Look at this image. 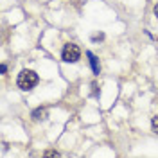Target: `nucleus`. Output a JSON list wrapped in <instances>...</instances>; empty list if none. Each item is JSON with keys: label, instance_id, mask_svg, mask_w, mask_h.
Returning <instances> with one entry per match:
<instances>
[{"label": "nucleus", "instance_id": "1", "mask_svg": "<svg viewBox=\"0 0 158 158\" xmlns=\"http://www.w3.org/2000/svg\"><path fill=\"white\" fill-rule=\"evenodd\" d=\"M16 83H18V86L22 90H31L32 86L38 85V74L32 72V70H22L18 74Z\"/></svg>", "mask_w": 158, "mask_h": 158}, {"label": "nucleus", "instance_id": "2", "mask_svg": "<svg viewBox=\"0 0 158 158\" xmlns=\"http://www.w3.org/2000/svg\"><path fill=\"white\" fill-rule=\"evenodd\" d=\"M79 58H81V50H79L77 45L67 43V45L63 47V59H65L67 63H76Z\"/></svg>", "mask_w": 158, "mask_h": 158}, {"label": "nucleus", "instance_id": "3", "mask_svg": "<svg viewBox=\"0 0 158 158\" xmlns=\"http://www.w3.org/2000/svg\"><path fill=\"white\" fill-rule=\"evenodd\" d=\"M88 58H90V63H92V69H94V72L95 74H99V63H97V58L92 54V52H88Z\"/></svg>", "mask_w": 158, "mask_h": 158}, {"label": "nucleus", "instance_id": "4", "mask_svg": "<svg viewBox=\"0 0 158 158\" xmlns=\"http://www.w3.org/2000/svg\"><path fill=\"white\" fill-rule=\"evenodd\" d=\"M32 117H34V118H45V117H47V110H45V108H43V110H41V108L36 110V111L32 113Z\"/></svg>", "mask_w": 158, "mask_h": 158}, {"label": "nucleus", "instance_id": "5", "mask_svg": "<svg viewBox=\"0 0 158 158\" xmlns=\"http://www.w3.org/2000/svg\"><path fill=\"white\" fill-rule=\"evenodd\" d=\"M151 128H153L155 133H158V115L156 117H153V120H151Z\"/></svg>", "mask_w": 158, "mask_h": 158}, {"label": "nucleus", "instance_id": "6", "mask_svg": "<svg viewBox=\"0 0 158 158\" xmlns=\"http://www.w3.org/2000/svg\"><path fill=\"white\" fill-rule=\"evenodd\" d=\"M45 155H47V156H58V153H56V151H47Z\"/></svg>", "mask_w": 158, "mask_h": 158}, {"label": "nucleus", "instance_id": "7", "mask_svg": "<svg viewBox=\"0 0 158 158\" xmlns=\"http://www.w3.org/2000/svg\"><path fill=\"white\" fill-rule=\"evenodd\" d=\"M155 15H156V16H158V4H156V6H155Z\"/></svg>", "mask_w": 158, "mask_h": 158}]
</instances>
